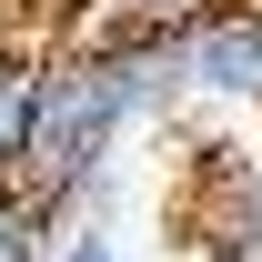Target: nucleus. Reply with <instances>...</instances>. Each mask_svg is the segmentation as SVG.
Returning <instances> with one entry per match:
<instances>
[{"instance_id":"obj_4","label":"nucleus","mask_w":262,"mask_h":262,"mask_svg":"<svg viewBox=\"0 0 262 262\" xmlns=\"http://www.w3.org/2000/svg\"><path fill=\"white\" fill-rule=\"evenodd\" d=\"M51 242H40V212H31V192L20 182H0V262H40Z\"/></svg>"},{"instance_id":"obj_5","label":"nucleus","mask_w":262,"mask_h":262,"mask_svg":"<svg viewBox=\"0 0 262 262\" xmlns=\"http://www.w3.org/2000/svg\"><path fill=\"white\" fill-rule=\"evenodd\" d=\"M91 10H111L121 31H171L182 10H202V0H91Z\"/></svg>"},{"instance_id":"obj_1","label":"nucleus","mask_w":262,"mask_h":262,"mask_svg":"<svg viewBox=\"0 0 262 262\" xmlns=\"http://www.w3.org/2000/svg\"><path fill=\"white\" fill-rule=\"evenodd\" d=\"M171 91L162 31H111V40H71L40 61L31 91V151H20V192H61L81 171H101L121 151V131Z\"/></svg>"},{"instance_id":"obj_2","label":"nucleus","mask_w":262,"mask_h":262,"mask_svg":"<svg viewBox=\"0 0 262 262\" xmlns=\"http://www.w3.org/2000/svg\"><path fill=\"white\" fill-rule=\"evenodd\" d=\"M162 71L192 101H232L262 111V0H202L162 31Z\"/></svg>"},{"instance_id":"obj_6","label":"nucleus","mask_w":262,"mask_h":262,"mask_svg":"<svg viewBox=\"0 0 262 262\" xmlns=\"http://www.w3.org/2000/svg\"><path fill=\"white\" fill-rule=\"evenodd\" d=\"M40 262H121V242H111L101 222H81V232H61V242H51Z\"/></svg>"},{"instance_id":"obj_3","label":"nucleus","mask_w":262,"mask_h":262,"mask_svg":"<svg viewBox=\"0 0 262 262\" xmlns=\"http://www.w3.org/2000/svg\"><path fill=\"white\" fill-rule=\"evenodd\" d=\"M31 91H40V61H31V51H0V182H20V151H31Z\"/></svg>"}]
</instances>
